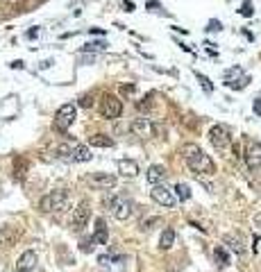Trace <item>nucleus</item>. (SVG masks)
I'll return each mask as SVG.
<instances>
[{
    "mask_svg": "<svg viewBox=\"0 0 261 272\" xmlns=\"http://www.w3.org/2000/svg\"><path fill=\"white\" fill-rule=\"evenodd\" d=\"M182 156H184L186 166L191 168L193 175L202 177V175H213V172H216V164L211 161V156L202 148H198L195 143L184 145V148H182Z\"/></svg>",
    "mask_w": 261,
    "mask_h": 272,
    "instance_id": "f257e3e1",
    "label": "nucleus"
},
{
    "mask_svg": "<svg viewBox=\"0 0 261 272\" xmlns=\"http://www.w3.org/2000/svg\"><path fill=\"white\" fill-rule=\"evenodd\" d=\"M66 204H69V191L57 188V191H50L48 195L41 197L39 209L44 213H57V211H61V209H66Z\"/></svg>",
    "mask_w": 261,
    "mask_h": 272,
    "instance_id": "f03ea898",
    "label": "nucleus"
},
{
    "mask_svg": "<svg viewBox=\"0 0 261 272\" xmlns=\"http://www.w3.org/2000/svg\"><path fill=\"white\" fill-rule=\"evenodd\" d=\"M209 141H211V145L218 152H225L229 148V143H232V134H229V129L225 125H213V127L209 129Z\"/></svg>",
    "mask_w": 261,
    "mask_h": 272,
    "instance_id": "7ed1b4c3",
    "label": "nucleus"
},
{
    "mask_svg": "<svg viewBox=\"0 0 261 272\" xmlns=\"http://www.w3.org/2000/svg\"><path fill=\"white\" fill-rule=\"evenodd\" d=\"M150 197L159 204V207H166V209H170V207H175V193L170 191L168 186H164V184H159V186H153V191H150Z\"/></svg>",
    "mask_w": 261,
    "mask_h": 272,
    "instance_id": "20e7f679",
    "label": "nucleus"
},
{
    "mask_svg": "<svg viewBox=\"0 0 261 272\" xmlns=\"http://www.w3.org/2000/svg\"><path fill=\"white\" fill-rule=\"evenodd\" d=\"M73 120H75V104H64V107H59V111L55 116V129L66 132L73 125Z\"/></svg>",
    "mask_w": 261,
    "mask_h": 272,
    "instance_id": "39448f33",
    "label": "nucleus"
},
{
    "mask_svg": "<svg viewBox=\"0 0 261 272\" xmlns=\"http://www.w3.org/2000/svg\"><path fill=\"white\" fill-rule=\"evenodd\" d=\"M89 218H91V204H89L86 200H82L75 207V211H73V220H71L73 229H75V232H80L82 227H86Z\"/></svg>",
    "mask_w": 261,
    "mask_h": 272,
    "instance_id": "423d86ee",
    "label": "nucleus"
},
{
    "mask_svg": "<svg viewBox=\"0 0 261 272\" xmlns=\"http://www.w3.org/2000/svg\"><path fill=\"white\" fill-rule=\"evenodd\" d=\"M86 184L91 188H98V191H104V188L116 186V177L109 175V172H91V175L86 177Z\"/></svg>",
    "mask_w": 261,
    "mask_h": 272,
    "instance_id": "0eeeda50",
    "label": "nucleus"
},
{
    "mask_svg": "<svg viewBox=\"0 0 261 272\" xmlns=\"http://www.w3.org/2000/svg\"><path fill=\"white\" fill-rule=\"evenodd\" d=\"M100 111H102V116H104V118H109V120H116V118L123 114V102L118 100L116 96H104Z\"/></svg>",
    "mask_w": 261,
    "mask_h": 272,
    "instance_id": "6e6552de",
    "label": "nucleus"
},
{
    "mask_svg": "<svg viewBox=\"0 0 261 272\" xmlns=\"http://www.w3.org/2000/svg\"><path fill=\"white\" fill-rule=\"evenodd\" d=\"M132 211H134V202L129 200V197H118L116 204H114V209H112V213H114V218H116L118 222H125L129 216H132Z\"/></svg>",
    "mask_w": 261,
    "mask_h": 272,
    "instance_id": "1a4fd4ad",
    "label": "nucleus"
},
{
    "mask_svg": "<svg viewBox=\"0 0 261 272\" xmlns=\"http://www.w3.org/2000/svg\"><path fill=\"white\" fill-rule=\"evenodd\" d=\"M245 164H248L250 170L261 168V143L250 141V143L245 145Z\"/></svg>",
    "mask_w": 261,
    "mask_h": 272,
    "instance_id": "9d476101",
    "label": "nucleus"
},
{
    "mask_svg": "<svg viewBox=\"0 0 261 272\" xmlns=\"http://www.w3.org/2000/svg\"><path fill=\"white\" fill-rule=\"evenodd\" d=\"M36 263H39V256L32 250H28V252H23L18 256L16 261V272H34L36 270Z\"/></svg>",
    "mask_w": 261,
    "mask_h": 272,
    "instance_id": "9b49d317",
    "label": "nucleus"
},
{
    "mask_svg": "<svg viewBox=\"0 0 261 272\" xmlns=\"http://www.w3.org/2000/svg\"><path fill=\"white\" fill-rule=\"evenodd\" d=\"M129 129H132L137 136H141V139H148V136H153V132H155V125L150 123V118L141 116V118H134L132 120Z\"/></svg>",
    "mask_w": 261,
    "mask_h": 272,
    "instance_id": "f8f14e48",
    "label": "nucleus"
},
{
    "mask_svg": "<svg viewBox=\"0 0 261 272\" xmlns=\"http://www.w3.org/2000/svg\"><path fill=\"white\" fill-rule=\"evenodd\" d=\"M223 243H225V247L229 250V252H234L236 256L245 254V240L238 236V234H227V236L223 238Z\"/></svg>",
    "mask_w": 261,
    "mask_h": 272,
    "instance_id": "ddd939ff",
    "label": "nucleus"
},
{
    "mask_svg": "<svg viewBox=\"0 0 261 272\" xmlns=\"http://www.w3.org/2000/svg\"><path fill=\"white\" fill-rule=\"evenodd\" d=\"M116 168H118V175L121 177H137L139 175V164L134 159H118Z\"/></svg>",
    "mask_w": 261,
    "mask_h": 272,
    "instance_id": "4468645a",
    "label": "nucleus"
},
{
    "mask_svg": "<svg viewBox=\"0 0 261 272\" xmlns=\"http://www.w3.org/2000/svg\"><path fill=\"white\" fill-rule=\"evenodd\" d=\"M145 177H148V182L153 186H159V184H164V179L168 177V172H166V168L164 166H150L148 168V172H145Z\"/></svg>",
    "mask_w": 261,
    "mask_h": 272,
    "instance_id": "2eb2a0df",
    "label": "nucleus"
},
{
    "mask_svg": "<svg viewBox=\"0 0 261 272\" xmlns=\"http://www.w3.org/2000/svg\"><path fill=\"white\" fill-rule=\"evenodd\" d=\"M18 236H20L18 229L7 227V224H5V227H0V247H9V245H14Z\"/></svg>",
    "mask_w": 261,
    "mask_h": 272,
    "instance_id": "dca6fc26",
    "label": "nucleus"
},
{
    "mask_svg": "<svg viewBox=\"0 0 261 272\" xmlns=\"http://www.w3.org/2000/svg\"><path fill=\"white\" fill-rule=\"evenodd\" d=\"M175 245V229H170V227H166L164 232H161V238H159V250H170Z\"/></svg>",
    "mask_w": 261,
    "mask_h": 272,
    "instance_id": "f3484780",
    "label": "nucleus"
},
{
    "mask_svg": "<svg viewBox=\"0 0 261 272\" xmlns=\"http://www.w3.org/2000/svg\"><path fill=\"white\" fill-rule=\"evenodd\" d=\"M107 238H109L107 224H104L102 218H98V220H96V234H93V240H96L98 245H104V243H107Z\"/></svg>",
    "mask_w": 261,
    "mask_h": 272,
    "instance_id": "a211bd4d",
    "label": "nucleus"
},
{
    "mask_svg": "<svg viewBox=\"0 0 261 272\" xmlns=\"http://www.w3.org/2000/svg\"><path fill=\"white\" fill-rule=\"evenodd\" d=\"M75 148H77V143H61L59 148H57V154H59V159L71 161V164H73V154H75Z\"/></svg>",
    "mask_w": 261,
    "mask_h": 272,
    "instance_id": "6ab92c4d",
    "label": "nucleus"
},
{
    "mask_svg": "<svg viewBox=\"0 0 261 272\" xmlns=\"http://www.w3.org/2000/svg\"><path fill=\"white\" fill-rule=\"evenodd\" d=\"M84 161H91V150L86 145H77L75 154H73V164H84Z\"/></svg>",
    "mask_w": 261,
    "mask_h": 272,
    "instance_id": "aec40b11",
    "label": "nucleus"
},
{
    "mask_svg": "<svg viewBox=\"0 0 261 272\" xmlns=\"http://www.w3.org/2000/svg\"><path fill=\"white\" fill-rule=\"evenodd\" d=\"M89 143L96 145V148H112L114 141L109 139V136H104V134H93L91 139H89Z\"/></svg>",
    "mask_w": 261,
    "mask_h": 272,
    "instance_id": "412c9836",
    "label": "nucleus"
},
{
    "mask_svg": "<svg viewBox=\"0 0 261 272\" xmlns=\"http://www.w3.org/2000/svg\"><path fill=\"white\" fill-rule=\"evenodd\" d=\"M248 82H250V77H248V75H241V77H238V80L225 82V84H227L229 88H236V91H241V88H245V86H248Z\"/></svg>",
    "mask_w": 261,
    "mask_h": 272,
    "instance_id": "4be33fe9",
    "label": "nucleus"
},
{
    "mask_svg": "<svg viewBox=\"0 0 261 272\" xmlns=\"http://www.w3.org/2000/svg\"><path fill=\"white\" fill-rule=\"evenodd\" d=\"M175 191H177V197H180L182 202H186V200L191 197V188L186 186V184H177V186H175Z\"/></svg>",
    "mask_w": 261,
    "mask_h": 272,
    "instance_id": "5701e85b",
    "label": "nucleus"
},
{
    "mask_svg": "<svg viewBox=\"0 0 261 272\" xmlns=\"http://www.w3.org/2000/svg\"><path fill=\"white\" fill-rule=\"evenodd\" d=\"M213 256H216V261H218V265H221V268H225V265L229 263V259H227V254H225V250H223V247L213 250Z\"/></svg>",
    "mask_w": 261,
    "mask_h": 272,
    "instance_id": "b1692460",
    "label": "nucleus"
},
{
    "mask_svg": "<svg viewBox=\"0 0 261 272\" xmlns=\"http://www.w3.org/2000/svg\"><path fill=\"white\" fill-rule=\"evenodd\" d=\"M104 48H107V43H104V41H89V43H86L82 50H86V52H96V50H104Z\"/></svg>",
    "mask_w": 261,
    "mask_h": 272,
    "instance_id": "393cba45",
    "label": "nucleus"
},
{
    "mask_svg": "<svg viewBox=\"0 0 261 272\" xmlns=\"http://www.w3.org/2000/svg\"><path fill=\"white\" fill-rule=\"evenodd\" d=\"M93 245H96V240L91 238H84V240H80V252H84V254H91L93 252Z\"/></svg>",
    "mask_w": 261,
    "mask_h": 272,
    "instance_id": "a878e982",
    "label": "nucleus"
},
{
    "mask_svg": "<svg viewBox=\"0 0 261 272\" xmlns=\"http://www.w3.org/2000/svg\"><path fill=\"white\" fill-rule=\"evenodd\" d=\"M195 77H198V80H200V84H202V88H205V91H207V93H211V91H213V86H211V82H209V80H207V77H205V75H202V73H195Z\"/></svg>",
    "mask_w": 261,
    "mask_h": 272,
    "instance_id": "bb28decb",
    "label": "nucleus"
},
{
    "mask_svg": "<svg viewBox=\"0 0 261 272\" xmlns=\"http://www.w3.org/2000/svg\"><path fill=\"white\" fill-rule=\"evenodd\" d=\"M241 14H243V16H252V3H250V0H245V3H243Z\"/></svg>",
    "mask_w": 261,
    "mask_h": 272,
    "instance_id": "cd10ccee",
    "label": "nucleus"
},
{
    "mask_svg": "<svg viewBox=\"0 0 261 272\" xmlns=\"http://www.w3.org/2000/svg\"><path fill=\"white\" fill-rule=\"evenodd\" d=\"M209 32H221L223 30V25H221V20H209Z\"/></svg>",
    "mask_w": 261,
    "mask_h": 272,
    "instance_id": "c85d7f7f",
    "label": "nucleus"
},
{
    "mask_svg": "<svg viewBox=\"0 0 261 272\" xmlns=\"http://www.w3.org/2000/svg\"><path fill=\"white\" fill-rule=\"evenodd\" d=\"M93 104V100H91V96H82L80 98V107H84V109H89Z\"/></svg>",
    "mask_w": 261,
    "mask_h": 272,
    "instance_id": "c756f323",
    "label": "nucleus"
},
{
    "mask_svg": "<svg viewBox=\"0 0 261 272\" xmlns=\"http://www.w3.org/2000/svg\"><path fill=\"white\" fill-rule=\"evenodd\" d=\"M252 109H254V114L261 118V98H254V102H252Z\"/></svg>",
    "mask_w": 261,
    "mask_h": 272,
    "instance_id": "7c9ffc66",
    "label": "nucleus"
},
{
    "mask_svg": "<svg viewBox=\"0 0 261 272\" xmlns=\"http://www.w3.org/2000/svg\"><path fill=\"white\" fill-rule=\"evenodd\" d=\"M155 222H157V220H155V218H150V220H145L143 224H141V229H143V232H148V229H150V227H153V224H155Z\"/></svg>",
    "mask_w": 261,
    "mask_h": 272,
    "instance_id": "2f4dec72",
    "label": "nucleus"
},
{
    "mask_svg": "<svg viewBox=\"0 0 261 272\" xmlns=\"http://www.w3.org/2000/svg\"><path fill=\"white\" fill-rule=\"evenodd\" d=\"M254 227H259V229H261V211H259V213H254Z\"/></svg>",
    "mask_w": 261,
    "mask_h": 272,
    "instance_id": "473e14b6",
    "label": "nucleus"
},
{
    "mask_svg": "<svg viewBox=\"0 0 261 272\" xmlns=\"http://www.w3.org/2000/svg\"><path fill=\"white\" fill-rule=\"evenodd\" d=\"M36 34H39V30H28V36H30V39H34Z\"/></svg>",
    "mask_w": 261,
    "mask_h": 272,
    "instance_id": "72a5a7b5",
    "label": "nucleus"
},
{
    "mask_svg": "<svg viewBox=\"0 0 261 272\" xmlns=\"http://www.w3.org/2000/svg\"><path fill=\"white\" fill-rule=\"evenodd\" d=\"M125 7H127V12H134V5L129 0H125Z\"/></svg>",
    "mask_w": 261,
    "mask_h": 272,
    "instance_id": "f704fd0d",
    "label": "nucleus"
},
{
    "mask_svg": "<svg viewBox=\"0 0 261 272\" xmlns=\"http://www.w3.org/2000/svg\"><path fill=\"white\" fill-rule=\"evenodd\" d=\"M36 3H44V0H36Z\"/></svg>",
    "mask_w": 261,
    "mask_h": 272,
    "instance_id": "c9c22d12",
    "label": "nucleus"
}]
</instances>
